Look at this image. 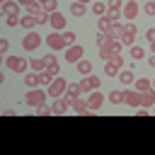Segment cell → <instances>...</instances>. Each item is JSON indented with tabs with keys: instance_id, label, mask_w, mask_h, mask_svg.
I'll return each instance as SVG.
<instances>
[{
	"instance_id": "1",
	"label": "cell",
	"mask_w": 155,
	"mask_h": 155,
	"mask_svg": "<svg viewBox=\"0 0 155 155\" xmlns=\"http://www.w3.org/2000/svg\"><path fill=\"white\" fill-rule=\"evenodd\" d=\"M46 97H48V92H44V90H39V87H31L27 94H24V104L27 107H41L44 102H46Z\"/></svg>"
},
{
	"instance_id": "2",
	"label": "cell",
	"mask_w": 155,
	"mask_h": 155,
	"mask_svg": "<svg viewBox=\"0 0 155 155\" xmlns=\"http://www.w3.org/2000/svg\"><path fill=\"white\" fill-rule=\"evenodd\" d=\"M136 34H138V27H136V22H126V24H124V29H121V34H119V41H121L124 46H133V41H136Z\"/></svg>"
},
{
	"instance_id": "3",
	"label": "cell",
	"mask_w": 155,
	"mask_h": 155,
	"mask_svg": "<svg viewBox=\"0 0 155 155\" xmlns=\"http://www.w3.org/2000/svg\"><path fill=\"white\" fill-rule=\"evenodd\" d=\"M41 39H44V36H39V34L31 29V31L24 34V39H22V48H24V51H34V48H39Z\"/></svg>"
},
{
	"instance_id": "4",
	"label": "cell",
	"mask_w": 155,
	"mask_h": 155,
	"mask_svg": "<svg viewBox=\"0 0 155 155\" xmlns=\"http://www.w3.org/2000/svg\"><path fill=\"white\" fill-rule=\"evenodd\" d=\"M65 90H68V82L63 80V78H53V82L48 85V97H63L65 94Z\"/></svg>"
},
{
	"instance_id": "5",
	"label": "cell",
	"mask_w": 155,
	"mask_h": 155,
	"mask_svg": "<svg viewBox=\"0 0 155 155\" xmlns=\"http://www.w3.org/2000/svg\"><path fill=\"white\" fill-rule=\"evenodd\" d=\"M5 65H7L10 70H15V73H24L27 65H29V61H24V58H19V56H7V58H5Z\"/></svg>"
},
{
	"instance_id": "6",
	"label": "cell",
	"mask_w": 155,
	"mask_h": 155,
	"mask_svg": "<svg viewBox=\"0 0 155 155\" xmlns=\"http://www.w3.org/2000/svg\"><path fill=\"white\" fill-rule=\"evenodd\" d=\"M46 39V44H48V48H53V51H61V48H65L68 44H65V39H63V34H58V31H51L48 36H44Z\"/></svg>"
},
{
	"instance_id": "7",
	"label": "cell",
	"mask_w": 155,
	"mask_h": 155,
	"mask_svg": "<svg viewBox=\"0 0 155 155\" xmlns=\"http://www.w3.org/2000/svg\"><path fill=\"white\" fill-rule=\"evenodd\" d=\"M82 53H85V48L80 44H73V46L65 48V61L68 63H78V61H82Z\"/></svg>"
},
{
	"instance_id": "8",
	"label": "cell",
	"mask_w": 155,
	"mask_h": 155,
	"mask_svg": "<svg viewBox=\"0 0 155 155\" xmlns=\"http://www.w3.org/2000/svg\"><path fill=\"white\" fill-rule=\"evenodd\" d=\"M138 10H140V7H138L136 0H126V2H124V10H121V12H124V19H128V22L136 19V17H138Z\"/></svg>"
},
{
	"instance_id": "9",
	"label": "cell",
	"mask_w": 155,
	"mask_h": 155,
	"mask_svg": "<svg viewBox=\"0 0 155 155\" xmlns=\"http://www.w3.org/2000/svg\"><path fill=\"white\" fill-rule=\"evenodd\" d=\"M121 68H124V58H121V53H119L114 61H107V65H104V73H107L109 78H114V75H116Z\"/></svg>"
},
{
	"instance_id": "10",
	"label": "cell",
	"mask_w": 155,
	"mask_h": 155,
	"mask_svg": "<svg viewBox=\"0 0 155 155\" xmlns=\"http://www.w3.org/2000/svg\"><path fill=\"white\" fill-rule=\"evenodd\" d=\"M124 104L138 109V107H140V92H138V90H126V92H124Z\"/></svg>"
},
{
	"instance_id": "11",
	"label": "cell",
	"mask_w": 155,
	"mask_h": 155,
	"mask_svg": "<svg viewBox=\"0 0 155 155\" xmlns=\"http://www.w3.org/2000/svg\"><path fill=\"white\" fill-rule=\"evenodd\" d=\"M102 102H104V94H102L99 90H92V94H90V99H87L90 111H97V109L102 107Z\"/></svg>"
},
{
	"instance_id": "12",
	"label": "cell",
	"mask_w": 155,
	"mask_h": 155,
	"mask_svg": "<svg viewBox=\"0 0 155 155\" xmlns=\"http://www.w3.org/2000/svg\"><path fill=\"white\" fill-rule=\"evenodd\" d=\"M48 24L53 27V31H61V29H65V17L56 10V12H51V19H48Z\"/></svg>"
},
{
	"instance_id": "13",
	"label": "cell",
	"mask_w": 155,
	"mask_h": 155,
	"mask_svg": "<svg viewBox=\"0 0 155 155\" xmlns=\"http://www.w3.org/2000/svg\"><path fill=\"white\" fill-rule=\"evenodd\" d=\"M68 107H70V99L63 94V97H56V102H53V107H51V109H53V114H65V111H68Z\"/></svg>"
},
{
	"instance_id": "14",
	"label": "cell",
	"mask_w": 155,
	"mask_h": 155,
	"mask_svg": "<svg viewBox=\"0 0 155 155\" xmlns=\"http://www.w3.org/2000/svg\"><path fill=\"white\" fill-rule=\"evenodd\" d=\"M44 58H46V70H48L51 75H56V78H58V75H61V65H58V58H56V56H44Z\"/></svg>"
},
{
	"instance_id": "15",
	"label": "cell",
	"mask_w": 155,
	"mask_h": 155,
	"mask_svg": "<svg viewBox=\"0 0 155 155\" xmlns=\"http://www.w3.org/2000/svg\"><path fill=\"white\" fill-rule=\"evenodd\" d=\"M2 12H5V17L19 15V2H17V0H5V2H2Z\"/></svg>"
},
{
	"instance_id": "16",
	"label": "cell",
	"mask_w": 155,
	"mask_h": 155,
	"mask_svg": "<svg viewBox=\"0 0 155 155\" xmlns=\"http://www.w3.org/2000/svg\"><path fill=\"white\" fill-rule=\"evenodd\" d=\"M70 107H73L78 114H87V111H90L87 102H85V99H80V97H73V99H70Z\"/></svg>"
},
{
	"instance_id": "17",
	"label": "cell",
	"mask_w": 155,
	"mask_h": 155,
	"mask_svg": "<svg viewBox=\"0 0 155 155\" xmlns=\"http://www.w3.org/2000/svg\"><path fill=\"white\" fill-rule=\"evenodd\" d=\"M140 107H155V90L153 87L148 92H140Z\"/></svg>"
},
{
	"instance_id": "18",
	"label": "cell",
	"mask_w": 155,
	"mask_h": 155,
	"mask_svg": "<svg viewBox=\"0 0 155 155\" xmlns=\"http://www.w3.org/2000/svg\"><path fill=\"white\" fill-rule=\"evenodd\" d=\"M36 24H39V19H36L34 15H24V17H22V22H19V27H22V29H27V31H31Z\"/></svg>"
},
{
	"instance_id": "19",
	"label": "cell",
	"mask_w": 155,
	"mask_h": 155,
	"mask_svg": "<svg viewBox=\"0 0 155 155\" xmlns=\"http://www.w3.org/2000/svg\"><path fill=\"white\" fill-rule=\"evenodd\" d=\"M111 24H114V22H111L107 15L99 17V19H97V29H99V34H109V31H111Z\"/></svg>"
},
{
	"instance_id": "20",
	"label": "cell",
	"mask_w": 155,
	"mask_h": 155,
	"mask_svg": "<svg viewBox=\"0 0 155 155\" xmlns=\"http://www.w3.org/2000/svg\"><path fill=\"white\" fill-rule=\"evenodd\" d=\"M39 82H41V75H39L36 70H34V73H27V75H24V85H27L29 90H31V87H39Z\"/></svg>"
},
{
	"instance_id": "21",
	"label": "cell",
	"mask_w": 155,
	"mask_h": 155,
	"mask_svg": "<svg viewBox=\"0 0 155 155\" xmlns=\"http://www.w3.org/2000/svg\"><path fill=\"white\" fill-rule=\"evenodd\" d=\"M82 90H80V82H68V90H65V97L73 99V97H80Z\"/></svg>"
},
{
	"instance_id": "22",
	"label": "cell",
	"mask_w": 155,
	"mask_h": 155,
	"mask_svg": "<svg viewBox=\"0 0 155 155\" xmlns=\"http://www.w3.org/2000/svg\"><path fill=\"white\" fill-rule=\"evenodd\" d=\"M119 53L114 51V48H109V46H99V58H104V61H114Z\"/></svg>"
},
{
	"instance_id": "23",
	"label": "cell",
	"mask_w": 155,
	"mask_h": 155,
	"mask_svg": "<svg viewBox=\"0 0 155 155\" xmlns=\"http://www.w3.org/2000/svg\"><path fill=\"white\" fill-rule=\"evenodd\" d=\"M29 68L36 70V73L46 70V58H29Z\"/></svg>"
},
{
	"instance_id": "24",
	"label": "cell",
	"mask_w": 155,
	"mask_h": 155,
	"mask_svg": "<svg viewBox=\"0 0 155 155\" xmlns=\"http://www.w3.org/2000/svg\"><path fill=\"white\" fill-rule=\"evenodd\" d=\"M70 12H73V17H82V15L87 12V5H85V2H73V5H70Z\"/></svg>"
},
{
	"instance_id": "25",
	"label": "cell",
	"mask_w": 155,
	"mask_h": 155,
	"mask_svg": "<svg viewBox=\"0 0 155 155\" xmlns=\"http://www.w3.org/2000/svg\"><path fill=\"white\" fill-rule=\"evenodd\" d=\"M41 12H44V5H41V2H36V0H34L31 5H27V15H34V17H39Z\"/></svg>"
},
{
	"instance_id": "26",
	"label": "cell",
	"mask_w": 155,
	"mask_h": 155,
	"mask_svg": "<svg viewBox=\"0 0 155 155\" xmlns=\"http://www.w3.org/2000/svg\"><path fill=\"white\" fill-rule=\"evenodd\" d=\"M92 12H94V17H104V15H107V2L97 0V2L92 5Z\"/></svg>"
},
{
	"instance_id": "27",
	"label": "cell",
	"mask_w": 155,
	"mask_h": 155,
	"mask_svg": "<svg viewBox=\"0 0 155 155\" xmlns=\"http://www.w3.org/2000/svg\"><path fill=\"white\" fill-rule=\"evenodd\" d=\"M78 73L80 75H90L92 73V63L90 61H78Z\"/></svg>"
},
{
	"instance_id": "28",
	"label": "cell",
	"mask_w": 155,
	"mask_h": 155,
	"mask_svg": "<svg viewBox=\"0 0 155 155\" xmlns=\"http://www.w3.org/2000/svg\"><path fill=\"white\" fill-rule=\"evenodd\" d=\"M119 80H121L124 85H131V82L136 80V75H133V70H121V73H119Z\"/></svg>"
},
{
	"instance_id": "29",
	"label": "cell",
	"mask_w": 155,
	"mask_h": 155,
	"mask_svg": "<svg viewBox=\"0 0 155 155\" xmlns=\"http://www.w3.org/2000/svg\"><path fill=\"white\" fill-rule=\"evenodd\" d=\"M150 87H153V85H150L148 78H138V80H136V90H138V92H148Z\"/></svg>"
},
{
	"instance_id": "30",
	"label": "cell",
	"mask_w": 155,
	"mask_h": 155,
	"mask_svg": "<svg viewBox=\"0 0 155 155\" xmlns=\"http://www.w3.org/2000/svg\"><path fill=\"white\" fill-rule=\"evenodd\" d=\"M109 102H111V104H121V102H124V92H121V90H111V92H109Z\"/></svg>"
},
{
	"instance_id": "31",
	"label": "cell",
	"mask_w": 155,
	"mask_h": 155,
	"mask_svg": "<svg viewBox=\"0 0 155 155\" xmlns=\"http://www.w3.org/2000/svg\"><path fill=\"white\" fill-rule=\"evenodd\" d=\"M143 56H145V48L133 44V46H131V58H133V61H138V58H143Z\"/></svg>"
},
{
	"instance_id": "32",
	"label": "cell",
	"mask_w": 155,
	"mask_h": 155,
	"mask_svg": "<svg viewBox=\"0 0 155 155\" xmlns=\"http://www.w3.org/2000/svg\"><path fill=\"white\" fill-rule=\"evenodd\" d=\"M39 75H41V85H51V82H53V78H56V75H51L48 70H41Z\"/></svg>"
},
{
	"instance_id": "33",
	"label": "cell",
	"mask_w": 155,
	"mask_h": 155,
	"mask_svg": "<svg viewBox=\"0 0 155 155\" xmlns=\"http://www.w3.org/2000/svg\"><path fill=\"white\" fill-rule=\"evenodd\" d=\"M80 90H82V92H92V82H90V75H85V78L80 80Z\"/></svg>"
},
{
	"instance_id": "34",
	"label": "cell",
	"mask_w": 155,
	"mask_h": 155,
	"mask_svg": "<svg viewBox=\"0 0 155 155\" xmlns=\"http://www.w3.org/2000/svg\"><path fill=\"white\" fill-rule=\"evenodd\" d=\"M107 10H124V0H107Z\"/></svg>"
},
{
	"instance_id": "35",
	"label": "cell",
	"mask_w": 155,
	"mask_h": 155,
	"mask_svg": "<svg viewBox=\"0 0 155 155\" xmlns=\"http://www.w3.org/2000/svg\"><path fill=\"white\" fill-rule=\"evenodd\" d=\"M48 114H53V109H51V107H46V104L36 107V116H48Z\"/></svg>"
},
{
	"instance_id": "36",
	"label": "cell",
	"mask_w": 155,
	"mask_h": 155,
	"mask_svg": "<svg viewBox=\"0 0 155 155\" xmlns=\"http://www.w3.org/2000/svg\"><path fill=\"white\" fill-rule=\"evenodd\" d=\"M56 10H58L56 0H48V2H44V12H48V15H51V12H56Z\"/></svg>"
},
{
	"instance_id": "37",
	"label": "cell",
	"mask_w": 155,
	"mask_h": 155,
	"mask_svg": "<svg viewBox=\"0 0 155 155\" xmlns=\"http://www.w3.org/2000/svg\"><path fill=\"white\" fill-rule=\"evenodd\" d=\"M5 22H7V27H17V24L22 22V17H19V15H10Z\"/></svg>"
},
{
	"instance_id": "38",
	"label": "cell",
	"mask_w": 155,
	"mask_h": 155,
	"mask_svg": "<svg viewBox=\"0 0 155 155\" xmlns=\"http://www.w3.org/2000/svg\"><path fill=\"white\" fill-rule=\"evenodd\" d=\"M63 39H65V44H68V46H73V44H75V34H73V31H63Z\"/></svg>"
},
{
	"instance_id": "39",
	"label": "cell",
	"mask_w": 155,
	"mask_h": 155,
	"mask_svg": "<svg viewBox=\"0 0 155 155\" xmlns=\"http://www.w3.org/2000/svg\"><path fill=\"white\" fill-rule=\"evenodd\" d=\"M145 15H150V17H155V2H145Z\"/></svg>"
},
{
	"instance_id": "40",
	"label": "cell",
	"mask_w": 155,
	"mask_h": 155,
	"mask_svg": "<svg viewBox=\"0 0 155 155\" xmlns=\"http://www.w3.org/2000/svg\"><path fill=\"white\" fill-rule=\"evenodd\" d=\"M90 82H92V90H99V85H102V82H99V78H97V75H92V73H90Z\"/></svg>"
},
{
	"instance_id": "41",
	"label": "cell",
	"mask_w": 155,
	"mask_h": 155,
	"mask_svg": "<svg viewBox=\"0 0 155 155\" xmlns=\"http://www.w3.org/2000/svg\"><path fill=\"white\" fill-rule=\"evenodd\" d=\"M145 36H148V41H155V29H148Z\"/></svg>"
},
{
	"instance_id": "42",
	"label": "cell",
	"mask_w": 155,
	"mask_h": 155,
	"mask_svg": "<svg viewBox=\"0 0 155 155\" xmlns=\"http://www.w3.org/2000/svg\"><path fill=\"white\" fill-rule=\"evenodd\" d=\"M0 51H2V53H7V39H2V41H0Z\"/></svg>"
},
{
	"instance_id": "43",
	"label": "cell",
	"mask_w": 155,
	"mask_h": 155,
	"mask_svg": "<svg viewBox=\"0 0 155 155\" xmlns=\"http://www.w3.org/2000/svg\"><path fill=\"white\" fill-rule=\"evenodd\" d=\"M148 65H150V68H155V53H153V56L148 58Z\"/></svg>"
},
{
	"instance_id": "44",
	"label": "cell",
	"mask_w": 155,
	"mask_h": 155,
	"mask_svg": "<svg viewBox=\"0 0 155 155\" xmlns=\"http://www.w3.org/2000/svg\"><path fill=\"white\" fill-rule=\"evenodd\" d=\"M17 2H19V5H24V7H27V5H31V2H34V0H17Z\"/></svg>"
},
{
	"instance_id": "45",
	"label": "cell",
	"mask_w": 155,
	"mask_h": 155,
	"mask_svg": "<svg viewBox=\"0 0 155 155\" xmlns=\"http://www.w3.org/2000/svg\"><path fill=\"white\" fill-rule=\"evenodd\" d=\"M150 51H153V53H155V41H150Z\"/></svg>"
},
{
	"instance_id": "46",
	"label": "cell",
	"mask_w": 155,
	"mask_h": 155,
	"mask_svg": "<svg viewBox=\"0 0 155 155\" xmlns=\"http://www.w3.org/2000/svg\"><path fill=\"white\" fill-rule=\"evenodd\" d=\"M75 2H85V5H87V2H90V0H75Z\"/></svg>"
},
{
	"instance_id": "47",
	"label": "cell",
	"mask_w": 155,
	"mask_h": 155,
	"mask_svg": "<svg viewBox=\"0 0 155 155\" xmlns=\"http://www.w3.org/2000/svg\"><path fill=\"white\" fill-rule=\"evenodd\" d=\"M39 2H41V5H44V2H48V0H39Z\"/></svg>"
},
{
	"instance_id": "48",
	"label": "cell",
	"mask_w": 155,
	"mask_h": 155,
	"mask_svg": "<svg viewBox=\"0 0 155 155\" xmlns=\"http://www.w3.org/2000/svg\"><path fill=\"white\" fill-rule=\"evenodd\" d=\"M148 2H155V0H148Z\"/></svg>"
}]
</instances>
